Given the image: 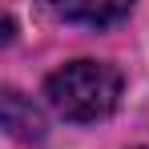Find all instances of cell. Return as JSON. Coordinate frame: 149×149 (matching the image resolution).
Masks as SVG:
<instances>
[{
	"label": "cell",
	"instance_id": "obj_2",
	"mask_svg": "<svg viewBox=\"0 0 149 149\" xmlns=\"http://www.w3.org/2000/svg\"><path fill=\"white\" fill-rule=\"evenodd\" d=\"M4 129H8L16 141H40V137H45V121H40V113H36L16 89L4 93Z\"/></svg>",
	"mask_w": 149,
	"mask_h": 149
},
{
	"label": "cell",
	"instance_id": "obj_3",
	"mask_svg": "<svg viewBox=\"0 0 149 149\" xmlns=\"http://www.w3.org/2000/svg\"><path fill=\"white\" fill-rule=\"evenodd\" d=\"M65 20H85V24H113L129 16V4H61L56 8Z\"/></svg>",
	"mask_w": 149,
	"mask_h": 149
},
{
	"label": "cell",
	"instance_id": "obj_1",
	"mask_svg": "<svg viewBox=\"0 0 149 149\" xmlns=\"http://www.w3.org/2000/svg\"><path fill=\"white\" fill-rule=\"evenodd\" d=\"M45 97L65 121H101L121 101V73L105 61H73L49 73Z\"/></svg>",
	"mask_w": 149,
	"mask_h": 149
}]
</instances>
